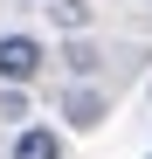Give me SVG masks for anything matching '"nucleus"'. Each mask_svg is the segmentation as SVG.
I'll use <instances>...</instances> for the list:
<instances>
[{"mask_svg": "<svg viewBox=\"0 0 152 159\" xmlns=\"http://www.w3.org/2000/svg\"><path fill=\"white\" fill-rule=\"evenodd\" d=\"M42 76V42L35 35H0V83H35Z\"/></svg>", "mask_w": 152, "mask_h": 159, "instance_id": "nucleus-1", "label": "nucleus"}, {"mask_svg": "<svg viewBox=\"0 0 152 159\" xmlns=\"http://www.w3.org/2000/svg\"><path fill=\"white\" fill-rule=\"evenodd\" d=\"M62 118H69L76 131H97V125H104V97H97L90 83H76V90L62 97Z\"/></svg>", "mask_w": 152, "mask_h": 159, "instance_id": "nucleus-2", "label": "nucleus"}, {"mask_svg": "<svg viewBox=\"0 0 152 159\" xmlns=\"http://www.w3.org/2000/svg\"><path fill=\"white\" fill-rule=\"evenodd\" d=\"M14 159H62V139H56L48 125H28V131L14 139Z\"/></svg>", "mask_w": 152, "mask_h": 159, "instance_id": "nucleus-3", "label": "nucleus"}, {"mask_svg": "<svg viewBox=\"0 0 152 159\" xmlns=\"http://www.w3.org/2000/svg\"><path fill=\"white\" fill-rule=\"evenodd\" d=\"M48 21H56L62 35H83L90 28V0H48Z\"/></svg>", "mask_w": 152, "mask_h": 159, "instance_id": "nucleus-4", "label": "nucleus"}, {"mask_svg": "<svg viewBox=\"0 0 152 159\" xmlns=\"http://www.w3.org/2000/svg\"><path fill=\"white\" fill-rule=\"evenodd\" d=\"M62 62H69L76 76H97V48H90V42H69V56H62Z\"/></svg>", "mask_w": 152, "mask_h": 159, "instance_id": "nucleus-5", "label": "nucleus"}, {"mask_svg": "<svg viewBox=\"0 0 152 159\" xmlns=\"http://www.w3.org/2000/svg\"><path fill=\"white\" fill-rule=\"evenodd\" d=\"M0 118H28V97H21V83L0 90Z\"/></svg>", "mask_w": 152, "mask_h": 159, "instance_id": "nucleus-6", "label": "nucleus"}, {"mask_svg": "<svg viewBox=\"0 0 152 159\" xmlns=\"http://www.w3.org/2000/svg\"><path fill=\"white\" fill-rule=\"evenodd\" d=\"M145 159H152V152H145Z\"/></svg>", "mask_w": 152, "mask_h": 159, "instance_id": "nucleus-7", "label": "nucleus"}]
</instances>
